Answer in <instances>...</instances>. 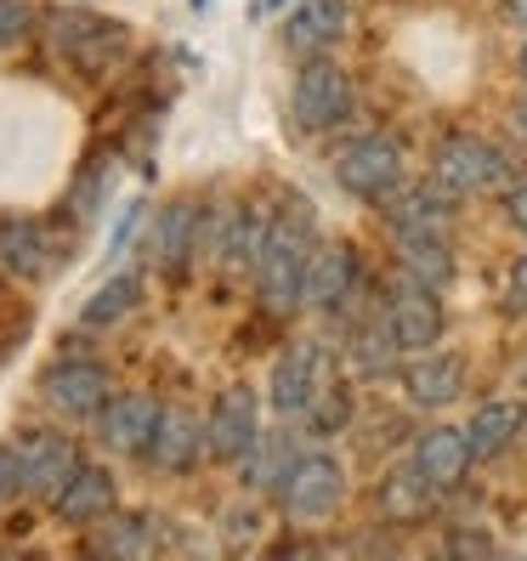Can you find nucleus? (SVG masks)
I'll use <instances>...</instances> for the list:
<instances>
[{"mask_svg": "<svg viewBox=\"0 0 527 561\" xmlns=\"http://www.w3.org/2000/svg\"><path fill=\"white\" fill-rule=\"evenodd\" d=\"M318 250V221L301 205H284L267 227V250H261L255 261V295H261V307L289 318V312H301V289H307V261Z\"/></svg>", "mask_w": 527, "mask_h": 561, "instance_id": "nucleus-1", "label": "nucleus"}, {"mask_svg": "<svg viewBox=\"0 0 527 561\" xmlns=\"http://www.w3.org/2000/svg\"><path fill=\"white\" fill-rule=\"evenodd\" d=\"M432 176L454 193V199L505 193L511 187V153L493 137H477V130H448L432 153Z\"/></svg>", "mask_w": 527, "mask_h": 561, "instance_id": "nucleus-2", "label": "nucleus"}, {"mask_svg": "<svg viewBox=\"0 0 527 561\" xmlns=\"http://www.w3.org/2000/svg\"><path fill=\"white\" fill-rule=\"evenodd\" d=\"M335 380V369H329V352L318 341H295L278 352L273 375H267V403L273 414L284 420H307V409L323 398V386Z\"/></svg>", "mask_w": 527, "mask_h": 561, "instance_id": "nucleus-3", "label": "nucleus"}, {"mask_svg": "<svg viewBox=\"0 0 527 561\" xmlns=\"http://www.w3.org/2000/svg\"><path fill=\"white\" fill-rule=\"evenodd\" d=\"M289 114L301 130H329L352 114V75L341 69L335 57H307L301 75H295V91H289Z\"/></svg>", "mask_w": 527, "mask_h": 561, "instance_id": "nucleus-4", "label": "nucleus"}, {"mask_svg": "<svg viewBox=\"0 0 527 561\" xmlns=\"http://www.w3.org/2000/svg\"><path fill=\"white\" fill-rule=\"evenodd\" d=\"M335 182L352 193V199H386L391 187L403 182V142L398 137H352L341 153H335Z\"/></svg>", "mask_w": 527, "mask_h": 561, "instance_id": "nucleus-5", "label": "nucleus"}, {"mask_svg": "<svg viewBox=\"0 0 527 561\" xmlns=\"http://www.w3.org/2000/svg\"><path fill=\"white\" fill-rule=\"evenodd\" d=\"M273 493H278V505H284L295 522H318V516H329V511L341 505L346 471H341L335 454H295L289 471H284V482H278Z\"/></svg>", "mask_w": 527, "mask_h": 561, "instance_id": "nucleus-6", "label": "nucleus"}, {"mask_svg": "<svg viewBox=\"0 0 527 561\" xmlns=\"http://www.w3.org/2000/svg\"><path fill=\"white\" fill-rule=\"evenodd\" d=\"M51 41H57V51L69 57L75 69H85V75H103L108 62L130 46L125 23L91 18V12H51Z\"/></svg>", "mask_w": 527, "mask_h": 561, "instance_id": "nucleus-7", "label": "nucleus"}, {"mask_svg": "<svg viewBox=\"0 0 527 561\" xmlns=\"http://www.w3.org/2000/svg\"><path fill=\"white\" fill-rule=\"evenodd\" d=\"M364 267H357V250L352 244H318L307 261V289H301V307L341 318L357 295H364Z\"/></svg>", "mask_w": 527, "mask_h": 561, "instance_id": "nucleus-8", "label": "nucleus"}, {"mask_svg": "<svg viewBox=\"0 0 527 561\" xmlns=\"http://www.w3.org/2000/svg\"><path fill=\"white\" fill-rule=\"evenodd\" d=\"M261 437V403L250 386H221L205 414V448L216 459H244V448Z\"/></svg>", "mask_w": 527, "mask_h": 561, "instance_id": "nucleus-9", "label": "nucleus"}, {"mask_svg": "<svg viewBox=\"0 0 527 561\" xmlns=\"http://www.w3.org/2000/svg\"><path fill=\"white\" fill-rule=\"evenodd\" d=\"M46 403L69 420H96V409L108 403V369L96 357H62L46 369Z\"/></svg>", "mask_w": 527, "mask_h": 561, "instance_id": "nucleus-10", "label": "nucleus"}, {"mask_svg": "<svg viewBox=\"0 0 527 561\" xmlns=\"http://www.w3.org/2000/svg\"><path fill=\"white\" fill-rule=\"evenodd\" d=\"M409 466L432 493H454L459 482H466V471L477 466L471 443H466V425H432V432H420Z\"/></svg>", "mask_w": 527, "mask_h": 561, "instance_id": "nucleus-11", "label": "nucleus"}, {"mask_svg": "<svg viewBox=\"0 0 527 561\" xmlns=\"http://www.w3.org/2000/svg\"><path fill=\"white\" fill-rule=\"evenodd\" d=\"M380 307H386L391 335H398L403 352H432V346L443 341V301H437V289H425V284L403 278Z\"/></svg>", "mask_w": 527, "mask_h": 561, "instance_id": "nucleus-12", "label": "nucleus"}, {"mask_svg": "<svg viewBox=\"0 0 527 561\" xmlns=\"http://www.w3.org/2000/svg\"><path fill=\"white\" fill-rule=\"evenodd\" d=\"M18 488L23 493H51L75 477V466H80V448H75V437H62V432H28L18 448Z\"/></svg>", "mask_w": 527, "mask_h": 561, "instance_id": "nucleus-13", "label": "nucleus"}, {"mask_svg": "<svg viewBox=\"0 0 527 561\" xmlns=\"http://www.w3.org/2000/svg\"><path fill=\"white\" fill-rule=\"evenodd\" d=\"M199 454H205V420L193 409H159V425H153V437L142 448L148 466L164 471V477H182V471H193Z\"/></svg>", "mask_w": 527, "mask_h": 561, "instance_id": "nucleus-14", "label": "nucleus"}, {"mask_svg": "<svg viewBox=\"0 0 527 561\" xmlns=\"http://www.w3.org/2000/svg\"><path fill=\"white\" fill-rule=\"evenodd\" d=\"M153 425H159V403L142 398V391H119V398L96 409V443L108 454H142Z\"/></svg>", "mask_w": 527, "mask_h": 561, "instance_id": "nucleus-15", "label": "nucleus"}, {"mask_svg": "<svg viewBox=\"0 0 527 561\" xmlns=\"http://www.w3.org/2000/svg\"><path fill=\"white\" fill-rule=\"evenodd\" d=\"M386 227L391 233H448L454 227V193L432 176V182H414V187H391L386 193Z\"/></svg>", "mask_w": 527, "mask_h": 561, "instance_id": "nucleus-16", "label": "nucleus"}, {"mask_svg": "<svg viewBox=\"0 0 527 561\" xmlns=\"http://www.w3.org/2000/svg\"><path fill=\"white\" fill-rule=\"evenodd\" d=\"M119 505V488H114V477L103 471V466H75V477L62 482L57 493H51V511H57V522H69V527H96L108 511Z\"/></svg>", "mask_w": 527, "mask_h": 561, "instance_id": "nucleus-17", "label": "nucleus"}, {"mask_svg": "<svg viewBox=\"0 0 527 561\" xmlns=\"http://www.w3.org/2000/svg\"><path fill=\"white\" fill-rule=\"evenodd\" d=\"M346 23H352L346 0H301L284 23V46L295 57H323L346 41Z\"/></svg>", "mask_w": 527, "mask_h": 561, "instance_id": "nucleus-18", "label": "nucleus"}, {"mask_svg": "<svg viewBox=\"0 0 527 561\" xmlns=\"http://www.w3.org/2000/svg\"><path fill=\"white\" fill-rule=\"evenodd\" d=\"M403 386H409V403L414 409H448L459 391H466V357L459 352H420L409 369H403Z\"/></svg>", "mask_w": 527, "mask_h": 561, "instance_id": "nucleus-19", "label": "nucleus"}, {"mask_svg": "<svg viewBox=\"0 0 527 561\" xmlns=\"http://www.w3.org/2000/svg\"><path fill=\"white\" fill-rule=\"evenodd\" d=\"M51 261H57V244L46 233V221L0 216V267L18 278H41V273H51Z\"/></svg>", "mask_w": 527, "mask_h": 561, "instance_id": "nucleus-20", "label": "nucleus"}, {"mask_svg": "<svg viewBox=\"0 0 527 561\" xmlns=\"http://www.w3.org/2000/svg\"><path fill=\"white\" fill-rule=\"evenodd\" d=\"M199 205L193 199H176V205H164L159 227H153V239H148V255H153V267L159 273H182L187 267V255H199Z\"/></svg>", "mask_w": 527, "mask_h": 561, "instance_id": "nucleus-21", "label": "nucleus"}, {"mask_svg": "<svg viewBox=\"0 0 527 561\" xmlns=\"http://www.w3.org/2000/svg\"><path fill=\"white\" fill-rule=\"evenodd\" d=\"M398 239V273L425 284V289H448L454 284V244L448 233H391Z\"/></svg>", "mask_w": 527, "mask_h": 561, "instance_id": "nucleus-22", "label": "nucleus"}, {"mask_svg": "<svg viewBox=\"0 0 527 561\" xmlns=\"http://www.w3.org/2000/svg\"><path fill=\"white\" fill-rule=\"evenodd\" d=\"M267 227L273 216H261V210H221V239H216V261L221 267H233V273H255V261L261 250H267Z\"/></svg>", "mask_w": 527, "mask_h": 561, "instance_id": "nucleus-23", "label": "nucleus"}, {"mask_svg": "<svg viewBox=\"0 0 527 561\" xmlns=\"http://www.w3.org/2000/svg\"><path fill=\"white\" fill-rule=\"evenodd\" d=\"M516 437H522V409L516 403H482L471 414V425H466L471 459H500Z\"/></svg>", "mask_w": 527, "mask_h": 561, "instance_id": "nucleus-24", "label": "nucleus"}, {"mask_svg": "<svg viewBox=\"0 0 527 561\" xmlns=\"http://www.w3.org/2000/svg\"><path fill=\"white\" fill-rule=\"evenodd\" d=\"M159 539H153V522L148 516H103L96 522V539H91V556H125V561H137V556H153Z\"/></svg>", "mask_w": 527, "mask_h": 561, "instance_id": "nucleus-25", "label": "nucleus"}, {"mask_svg": "<svg viewBox=\"0 0 527 561\" xmlns=\"http://www.w3.org/2000/svg\"><path fill=\"white\" fill-rule=\"evenodd\" d=\"M289 459H295V437L289 432H261L244 459H239V471H244V488H278L284 471H289Z\"/></svg>", "mask_w": 527, "mask_h": 561, "instance_id": "nucleus-26", "label": "nucleus"}, {"mask_svg": "<svg viewBox=\"0 0 527 561\" xmlns=\"http://www.w3.org/2000/svg\"><path fill=\"white\" fill-rule=\"evenodd\" d=\"M352 363H357V369H369V375H386L391 369V363H398V335H391V318H386V307H375V318H364V323H357L352 329Z\"/></svg>", "mask_w": 527, "mask_h": 561, "instance_id": "nucleus-27", "label": "nucleus"}, {"mask_svg": "<svg viewBox=\"0 0 527 561\" xmlns=\"http://www.w3.org/2000/svg\"><path fill=\"white\" fill-rule=\"evenodd\" d=\"M137 301H142V278H137V273H119V278H108V284L80 307V323H85V329H108V323H119Z\"/></svg>", "mask_w": 527, "mask_h": 561, "instance_id": "nucleus-28", "label": "nucleus"}, {"mask_svg": "<svg viewBox=\"0 0 527 561\" xmlns=\"http://www.w3.org/2000/svg\"><path fill=\"white\" fill-rule=\"evenodd\" d=\"M432 500H437V493L414 477V466H409V471H391V477L380 482V511H386L391 522H414Z\"/></svg>", "mask_w": 527, "mask_h": 561, "instance_id": "nucleus-29", "label": "nucleus"}, {"mask_svg": "<svg viewBox=\"0 0 527 561\" xmlns=\"http://www.w3.org/2000/svg\"><path fill=\"white\" fill-rule=\"evenodd\" d=\"M505 307L511 312H527V250L511 261V273H505Z\"/></svg>", "mask_w": 527, "mask_h": 561, "instance_id": "nucleus-30", "label": "nucleus"}, {"mask_svg": "<svg viewBox=\"0 0 527 561\" xmlns=\"http://www.w3.org/2000/svg\"><path fill=\"white\" fill-rule=\"evenodd\" d=\"M23 28H28V12L18 7V0H0V46H12Z\"/></svg>", "mask_w": 527, "mask_h": 561, "instance_id": "nucleus-31", "label": "nucleus"}, {"mask_svg": "<svg viewBox=\"0 0 527 561\" xmlns=\"http://www.w3.org/2000/svg\"><path fill=\"white\" fill-rule=\"evenodd\" d=\"M505 221L516 227V233H527V182H511L505 187Z\"/></svg>", "mask_w": 527, "mask_h": 561, "instance_id": "nucleus-32", "label": "nucleus"}, {"mask_svg": "<svg viewBox=\"0 0 527 561\" xmlns=\"http://www.w3.org/2000/svg\"><path fill=\"white\" fill-rule=\"evenodd\" d=\"M448 550H454V556H493V539H488V534H454Z\"/></svg>", "mask_w": 527, "mask_h": 561, "instance_id": "nucleus-33", "label": "nucleus"}, {"mask_svg": "<svg viewBox=\"0 0 527 561\" xmlns=\"http://www.w3.org/2000/svg\"><path fill=\"white\" fill-rule=\"evenodd\" d=\"M12 488H18V454H12V448H0V500H7Z\"/></svg>", "mask_w": 527, "mask_h": 561, "instance_id": "nucleus-34", "label": "nucleus"}, {"mask_svg": "<svg viewBox=\"0 0 527 561\" xmlns=\"http://www.w3.org/2000/svg\"><path fill=\"white\" fill-rule=\"evenodd\" d=\"M250 522H261L255 511H227V539H250Z\"/></svg>", "mask_w": 527, "mask_h": 561, "instance_id": "nucleus-35", "label": "nucleus"}, {"mask_svg": "<svg viewBox=\"0 0 527 561\" xmlns=\"http://www.w3.org/2000/svg\"><path fill=\"white\" fill-rule=\"evenodd\" d=\"M505 18H511V23H522V28H527V0H505Z\"/></svg>", "mask_w": 527, "mask_h": 561, "instance_id": "nucleus-36", "label": "nucleus"}, {"mask_svg": "<svg viewBox=\"0 0 527 561\" xmlns=\"http://www.w3.org/2000/svg\"><path fill=\"white\" fill-rule=\"evenodd\" d=\"M516 130H522V142H527V96L516 103Z\"/></svg>", "mask_w": 527, "mask_h": 561, "instance_id": "nucleus-37", "label": "nucleus"}, {"mask_svg": "<svg viewBox=\"0 0 527 561\" xmlns=\"http://www.w3.org/2000/svg\"><path fill=\"white\" fill-rule=\"evenodd\" d=\"M516 75H522V80H527V46H522V51H516Z\"/></svg>", "mask_w": 527, "mask_h": 561, "instance_id": "nucleus-38", "label": "nucleus"}, {"mask_svg": "<svg viewBox=\"0 0 527 561\" xmlns=\"http://www.w3.org/2000/svg\"><path fill=\"white\" fill-rule=\"evenodd\" d=\"M522 432H527V409H522Z\"/></svg>", "mask_w": 527, "mask_h": 561, "instance_id": "nucleus-39", "label": "nucleus"}, {"mask_svg": "<svg viewBox=\"0 0 527 561\" xmlns=\"http://www.w3.org/2000/svg\"><path fill=\"white\" fill-rule=\"evenodd\" d=\"M199 7H205V0H199Z\"/></svg>", "mask_w": 527, "mask_h": 561, "instance_id": "nucleus-40", "label": "nucleus"}]
</instances>
